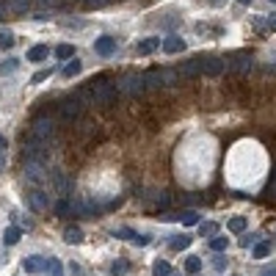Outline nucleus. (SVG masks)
Listing matches in <instances>:
<instances>
[{"label":"nucleus","instance_id":"obj_3","mask_svg":"<svg viewBox=\"0 0 276 276\" xmlns=\"http://www.w3.org/2000/svg\"><path fill=\"white\" fill-rule=\"evenodd\" d=\"M179 80V72L177 69H152L144 75L146 89H163V86H174Z\"/></svg>","mask_w":276,"mask_h":276},{"label":"nucleus","instance_id":"obj_31","mask_svg":"<svg viewBox=\"0 0 276 276\" xmlns=\"http://www.w3.org/2000/svg\"><path fill=\"white\" fill-rule=\"evenodd\" d=\"M172 274V268H169V262L166 260H158L155 265H152V276H169Z\"/></svg>","mask_w":276,"mask_h":276},{"label":"nucleus","instance_id":"obj_27","mask_svg":"<svg viewBox=\"0 0 276 276\" xmlns=\"http://www.w3.org/2000/svg\"><path fill=\"white\" fill-rule=\"evenodd\" d=\"M227 229L229 232H243V229H246V218H243V215H235V218H229V224H227Z\"/></svg>","mask_w":276,"mask_h":276},{"label":"nucleus","instance_id":"obj_22","mask_svg":"<svg viewBox=\"0 0 276 276\" xmlns=\"http://www.w3.org/2000/svg\"><path fill=\"white\" fill-rule=\"evenodd\" d=\"M31 8V0H8V14H25Z\"/></svg>","mask_w":276,"mask_h":276},{"label":"nucleus","instance_id":"obj_5","mask_svg":"<svg viewBox=\"0 0 276 276\" xmlns=\"http://www.w3.org/2000/svg\"><path fill=\"white\" fill-rule=\"evenodd\" d=\"M196 61H199V72L202 75H221L224 69H227V61L224 58H215V55H196Z\"/></svg>","mask_w":276,"mask_h":276},{"label":"nucleus","instance_id":"obj_41","mask_svg":"<svg viewBox=\"0 0 276 276\" xmlns=\"http://www.w3.org/2000/svg\"><path fill=\"white\" fill-rule=\"evenodd\" d=\"M55 213H58V215H69V202H58V205H55Z\"/></svg>","mask_w":276,"mask_h":276},{"label":"nucleus","instance_id":"obj_24","mask_svg":"<svg viewBox=\"0 0 276 276\" xmlns=\"http://www.w3.org/2000/svg\"><path fill=\"white\" fill-rule=\"evenodd\" d=\"M271 251H274V243H268V241L254 243V257H257V260H262V257H268Z\"/></svg>","mask_w":276,"mask_h":276},{"label":"nucleus","instance_id":"obj_37","mask_svg":"<svg viewBox=\"0 0 276 276\" xmlns=\"http://www.w3.org/2000/svg\"><path fill=\"white\" fill-rule=\"evenodd\" d=\"M116 235H119V238H124V241H133V238H136V232H133L130 227H122V229H116Z\"/></svg>","mask_w":276,"mask_h":276},{"label":"nucleus","instance_id":"obj_25","mask_svg":"<svg viewBox=\"0 0 276 276\" xmlns=\"http://www.w3.org/2000/svg\"><path fill=\"white\" fill-rule=\"evenodd\" d=\"M17 69H20V58H8V61L0 64V72H3V77H6V75H14Z\"/></svg>","mask_w":276,"mask_h":276},{"label":"nucleus","instance_id":"obj_36","mask_svg":"<svg viewBox=\"0 0 276 276\" xmlns=\"http://www.w3.org/2000/svg\"><path fill=\"white\" fill-rule=\"evenodd\" d=\"M6 163H8V152L6 144H0V172H6Z\"/></svg>","mask_w":276,"mask_h":276},{"label":"nucleus","instance_id":"obj_13","mask_svg":"<svg viewBox=\"0 0 276 276\" xmlns=\"http://www.w3.org/2000/svg\"><path fill=\"white\" fill-rule=\"evenodd\" d=\"M94 50L100 55H113L116 53V39H113V36H100V39L94 41Z\"/></svg>","mask_w":276,"mask_h":276},{"label":"nucleus","instance_id":"obj_43","mask_svg":"<svg viewBox=\"0 0 276 276\" xmlns=\"http://www.w3.org/2000/svg\"><path fill=\"white\" fill-rule=\"evenodd\" d=\"M260 276H276V268L274 265H265V268L260 271Z\"/></svg>","mask_w":276,"mask_h":276},{"label":"nucleus","instance_id":"obj_15","mask_svg":"<svg viewBox=\"0 0 276 276\" xmlns=\"http://www.w3.org/2000/svg\"><path fill=\"white\" fill-rule=\"evenodd\" d=\"M158 47H160V39H158V36H149V39H144V41H138V44H136V53L138 55H149V53H155Z\"/></svg>","mask_w":276,"mask_h":276},{"label":"nucleus","instance_id":"obj_42","mask_svg":"<svg viewBox=\"0 0 276 276\" xmlns=\"http://www.w3.org/2000/svg\"><path fill=\"white\" fill-rule=\"evenodd\" d=\"M133 243H136V246H146V243H149V238H146V235H136V238H133Z\"/></svg>","mask_w":276,"mask_h":276},{"label":"nucleus","instance_id":"obj_10","mask_svg":"<svg viewBox=\"0 0 276 276\" xmlns=\"http://www.w3.org/2000/svg\"><path fill=\"white\" fill-rule=\"evenodd\" d=\"M80 110H83V105H80V100H77V97H64L61 103H58V113H61L67 122L77 119V116H80Z\"/></svg>","mask_w":276,"mask_h":276},{"label":"nucleus","instance_id":"obj_30","mask_svg":"<svg viewBox=\"0 0 276 276\" xmlns=\"http://www.w3.org/2000/svg\"><path fill=\"white\" fill-rule=\"evenodd\" d=\"M191 246V238L188 235H174V241H172V248L174 251H182V248Z\"/></svg>","mask_w":276,"mask_h":276},{"label":"nucleus","instance_id":"obj_23","mask_svg":"<svg viewBox=\"0 0 276 276\" xmlns=\"http://www.w3.org/2000/svg\"><path fill=\"white\" fill-rule=\"evenodd\" d=\"M64 241H67V243H80L83 241L80 227H67V229H64Z\"/></svg>","mask_w":276,"mask_h":276},{"label":"nucleus","instance_id":"obj_7","mask_svg":"<svg viewBox=\"0 0 276 276\" xmlns=\"http://www.w3.org/2000/svg\"><path fill=\"white\" fill-rule=\"evenodd\" d=\"M47 182H50V188H53L58 196H69V179H67V174L61 172V169H50L47 172Z\"/></svg>","mask_w":276,"mask_h":276},{"label":"nucleus","instance_id":"obj_17","mask_svg":"<svg viewBox=\"0 0 276 276\" xmlns=\"http://www.w3.org/2000/svg\"><path fill=\"white\" fill-rule=\"evenodd\" d=\"M47 55H50L47 44H36V47L28 50V61H31V64H41L44 58H47Z\"/></svg>","mask_w":276,"mask_h":276},{"label":"nucleus","instance_id":"obj_1","mask_svg":"<svg viewBox=\"0 0 276 276\" xmlns=\"http://www.w3.org/2000/svg\"><path fill=\"white\" fill-rule=\"evenodd\" d=\"M86 97H91V103L94 105H110L113 100H116V86L113 83H108L105 77H97V80H91L89 83V89L83 91Z\"/></svg>","mask_w":276,"mask_h":276},{"label":"nucleus","instance_id":"obj_38","mask_svg":"<svg viewBox=\"0 0 276 276\" xmlns=\"http://www.w3.org/2000/svg\"><path fill=\"white\" fill-rule=\"evenodd\" d=\"M262 28H268V31H276V14H268V17L262 20Z\"/></svg>","mask_w":276,"mask_h":276},{"label":"nucleus","instance_id":"obj_14","mask_svg":"<svg viewBox=\"0 0 276 276\" xmlns=\"http://www.w3.org/2000/svg\"><path fill=\"white\" fill-rule=\"evenodd\" d=\"M185 50V39L182 36H169V39H163V53H169V55H177V53H182Z\"/></svg>","mask_w":276,"mask_h":276},{"label":"nucleus","instance_id":"obj_26","mask_svg":"<svg viewBox=\"0 0 276 276\" xmlns=\"http://www.w3.org/2000/svg\"><path fill=\"white\" fill-rule=\"evenodd\" d=\"M55 55H58L61 61H69V58H75V47H72V44H58V47H55Z\"/></svg>","mask_w":276,"mask_h":276},{"label":"nucleus","instance_id":"obj_20","mask_svg":"<svg viewBox=\"0 0 276 276\" xmlns=\"http://www.w3.org/2000/svg\"><path fill=\"white\" fill-rule=\"evenodd\" d=\"M199 235L202 238H213V235H218V224H215V221H199Z\"/></svg>","mask_w":276,"mask_h":276},{"label":"nucleus","instance_id":"obj_28","mask_svg":"<svg viewBox=\"0 0 276 276\" xmlns=\"http://www.w3.org/2000/svg\"><path fill=\"white\" fill-rule=\"evenodd\" d=\"M227 246H229L227 238H221V235H213V238H210V248H213L215 254H218V251H227Z\"/></svg>","mask_w":276,"mask_h":276},{"label":"nucleus","instance_id":"obj_29","mask_svg":"<svg viewBox=\"0 0 276 276\" xmlns=\"http://www.w3.org/2000/svg\"><path fill=\"white\" fill-rule=\"evenodd\" d=\"M80 69H83V64L77 61V58H72V61L64 67V77H75V75H80Z\"/></svg>","mask_w":276,"mask_h":276},{"label":"nucleus","instance_id":"obj_45","mask_svg":"<svg viewBox=\"0 0 276 276\" xmlns=\"http://www.w3.org/2000/svg\"><path fill=\"white\" fill-rule=\"evenodd\" d=\"M103 3H108V0H86V6H91V8H94V6H103Z\"/></svg>","mask_w":276,"mask_h":276},{"label":"nucleus","instance_id":"obj_46","mask_svg":"<svg viewBox=\"0 0 276 276\" xmlns=\"http://www.w3.org/2000/svg\"><path fill=\"white\" fill-rule=\"evenodd\" d=\"M238 3H243V6H251V0H238Z\"/></svg>","mask_w":276,"mask_h":276},{"label":"nucleus","instance_id":"obj_11","mask_svg":"<svg viewBox=\"0 0 276 276\" xmlns=\"http://www.w3.org/2000/svg\"><path fill=\"white\" fill-rule=\"evenodd\" d=\"M224 61H227V69H235V72H248V69L254 67V58L248 53H232Z\"/></svg>","mask_w":276,"mask_h":276},{"label":"nucleus","instance_id":"obj_21","mask_svg":"<svg viewBox=\"0 0 276 276\" xmlns=\"http://www.w3.org/2000/svg\"><path fill=\"white\" fill-rule=\"evenodd\" d=\"M202 271V257H196V254H191L185 260V274H191V276H196Z\"/></svg>","mask_w":276,"mask_h":276},{"label":"nucleus","instance_id":"obj_19","mask_svg":"<svg viewBox=\"0 0 276 276\" xmlns=\"http://www.w3.org/2000/svg\"><path fill=\"white\" fill-rule=\"evenodd\" d=\"M20 238H22V229H20V227H8L6 232H3V243H6V246L20 243Z\"/></svg>","mask_w":276,"mask_h":276},{"label":"nucleus","instance_id":"obj_47","mask_svg":"<svg viewBox=\"0 0 276 276\" xmlns=\"http://www.w3.org/2000/svg\"><path fill=\"white\" fill-rule=\"evenodd\" d=\"M0 144H6V138H3V133H0Z\"/></svg>","mask_w":276,"mask_h":276},{"label":"nucleus","instance_id":"obj_6","mask_svg":"<svg viewBox=\"0 0 276 276\" xmlns=\"http://www.w3.org/2000/svg\"><path fill=\"white\" fill-rule=\"evenodd\" d=\"M25 179L31 185L47 182V163H41V160H25Z\"/></svg>","mask_w":276,"mask_h":276},{"label":"nucleus","instance_id":"obj_40","mask_svg":"<svg viewBox=\"0 0 276 276\" xmlns=\"http://www.w3.org/2000/svg\"><path fill=\"white\" fill-rule=\"evenodd\" d=\"M213 265H215V271H224V268H227V257H224V254L218 251V257L213 260Z\"/></svg>","mask_w":276,"mask_h":276},{"label":"nucleus","instance_id":"obj_33","mask_svg":"<svg viewBox=\"0 0 276 276\" xmlns=\"http://www.w3.org/2000/svg\"><path fill=\"white\" fill-rule=\"evenodd\" d=\"M47 271H50V276H64L61 262L55 260V257H50V260H47Z\"/></svg>","mask_w":276,"mask_h":276},{"label":"nucleus","instance_id":"obj_50","mask_svg":"<svg viewBox=\"0 0 276 276\" xmlns=\"http://www.w3.org/2000/svg\"><path fill=\"white\" fill-rule=\"evenodd\" d=\"M196 276H199V274H196Z\"/></svg>","mask_w":276,"mask_h":276},{"label":"nucleus","instance_id":"obj_4","mask_svg":"<svg viewBox=\"0 0 276 276\" xmlns=\"http://www.w3.org/2000/svg\"><path fill=\"white\" fill-rule=\"evenodd\" d=\"M28 138H34V141H41V144H50V141L55 138V122H53L50 116H39V119H34Z\"/></svg>","mask_w":276,"mask_h":276},{"label":"nucleus","instance_id":"obj_9","mask_svg":"<svg viewBox=\"0 0 276 276\" xmlns=\"http://www.w3.org/2000/svg\"><path fill=\"white\" fill-rule=\"evenodd\" d=\"M50 144H41V141H34V138H28L25 141V160H41V163H47V149Z\"/></svg>","mask_w":276,"mask_h":276},{"label":"nucleus","instance_id":"obj_12","mask_svg":"<svg viewBox=\"0 0 276 276\" xmlns=\"http://www.w3.org/2000/svg\"><path fill=\"white\" fill-rule=\"evenodd\" d=\"M22 268H25L28 274H41V271L47 268V260H44V257H39V254H31V257H25V260H22Z\"/></svg>","mask_w":276,"mask_h":276},{"label":"nucleus","instance_id":"obj_32","mask_svg":"<svg viewBox=\"0 0 276 276\" xmlns=\"http://www.w3.org/2000/svg\"><path fill=\"white\" fill-rule=\"evenodd\" d=\"M0 47H3V50L14 47V34H11V31H0Z\"/></svg>","mask_w":276,"mask_h":276},{"label":"nucleus","instance_id":"obj_48","mask_svg":"<svg viewBox=\"0 0 276 276\" xmlns=\"http://www.w3.org/2000/svg\"><path fill=\"white\" fill-rule=\"evenodd\" d=\"M169 276H177V274H169Z\"/></svg>","mask_w":276,"mask_h":276},{"label":"nucleus","instance_id":"obj_18","mask_svg":"<svg viewBox=\"0 0 276 276\" xmlns=\"http://www.w3.org/2000/svg\"><path fill=\"white\" fill-rule=\"evenodd\" d=\"M179 221H182L185 227H199L202 215L196 213V210H182V213H179Z\"/></svg>","mask_w":276,"mask_h":276},{"label":"nucleus","instance_id":"obj_49","mask_svg":"<svg viewBox=\"0 0 276 276\" xmlns=\"http://www.w3.org/2000/svg\"><path fill=\"white\" fill-rule=\"evenodd\" d=\"M271 3H276V0H271Z\"/></svg>","mask_w":276,"mask_h":276},{"label":"nucleus","instance_id":"obj_35","mask_svg":"<svg viewBox=\"0 0 276 276\" xmlns=\"http://www.w3.org/2000/svg\"><path fill=\"white\" fill-rule=\"evenodd\" d=\"M50 75H53V69H41V72H36V75L31 77V83H41V80H47Z\"/></svg>","mask_w":276,"mask_h":276},{"label":"nucleus","instance_id":"obj_8","mask_svg":"<svg viewBox=\"0 0 276 276\" xmlns=\"http://www.w3.org/2000/svg\"><path fill=\"white\" fill-rule=\"evenodd\" d=\"M25 202L34 207V210H47V207H50V193L44 191L41 185H34L31 191L25 193Z\"/></svg>","mask_w":276,"mask_h":276},{"label":"nucleus","instance_id":"obj_16","mask_svg":"<svg viewBox=\"0 0 276 276\" xmlns=\"http://www.w3.org/2000/svg\"><path fill=\"white\" fill-rule=\"evenodd\" d=\"M177 72H179V77H196V75H202V72H199V61H196V58H191V61H182Z\"/></svg>","mask_w":276,"mask_h":276},{"label":"nucleus","instance_id":"obj_34","mask_svg":"<svg viewBox=\"0 0 276 276\" xmlns=\"http://www.w3.org/2000/svg\"><path fill=\"white\" fill-rule=\"evenodd\" d=\"M110 274H113V276H122V274H127V262H124V260L113 262V268H110Z\"/></svg>","mask_w":276,"mask_h":276},{"label":"nucleus","instance_id":"obj_2","mask_svg":"<svg viewBox=\"0 0 276 276\" xmlns=\"http://www.w3.org/2000/svg\"><path fill=\"white\" fill-rule=\"evenodd\" d=\"M116 91L124 97H141L146 91V83H144V75H138V72H127V75H122L116 83Z\"/></svg>","mask_w":276,"mask_h":276},{"label":"nucleus","instance_id":"obj_39","mask_svg":"<svg viewBox=\"0 0 276 276\" xmlns=\"http://www.w3.org/2000/svg\"><path fill=\"white\" fill-rule=\"evenodd\" d=\"M257 238H260V235H246V238H241V246H243V248L254 246V243H257Z\"/></svg>","mask_w":276,"mask_h":276},{"label":"nucleus","instance_id":"obj_44","mask_svg":"<svg viewBox=\"0 0 276 276\" xmlns=\"http://www.w3.org/2000/svg\"><path fill=\"white\" fill-rule=\"evenodd\" d=\"M8 14V0H0V17H6Z\"/></svg>","mask_w":276,"mask_h":276}]
</instances>
